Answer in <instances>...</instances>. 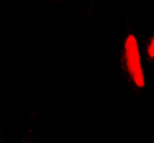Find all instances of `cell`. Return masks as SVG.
I'll list each match as a JSON object with an SVG mask.
<instances>
[{
    "label": "cell",
    "instance_id": "obj_2",
    "mask_svg": "<svg viewBox=\"0 0 154 143\" xmlns=\"http://www.w3.org/2000/svg\"><path fill=\"white\" fill-rule=\"evenodd\" d=\"M148 54H149L150 58L154 59V37L150 40V44H149V46H148Z\"/></svg>",
    "mask_w": 154,
    "mask_h": 143
},
{
    "label": "cell",
    "instance_id": "obj_1",
    "mask_svg": "<svg viewBox=\"0 0 154 143\" xmlns=\"http://www.w3.org/2000/svg\"><path fill=\"white\" fill-rule=\"evenodd\" d=\"M125 58H126V66L128 69V73L131 75L135 84L137 87H144L145 86V79H144V73H143L140 52H139L136 37L134 35L127 36L126 41H125Z\"/></svg>",
    "mask_w": 154,
    "mask_h": 143
}]
</instances>
